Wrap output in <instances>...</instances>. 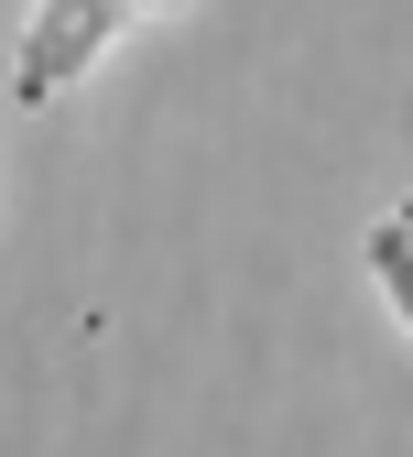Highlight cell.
I'll return each mask as SVG.
<instances>
[{"label":"cell","mask_w":413,"mask_h":457,"mask_svg":"<svg viewBox=\"0 0 413 457\" xmlns=\"http://www.w3.org/2000/svg\"><path fill=\"white\" fill-rule=\"evenodd\" d=\"M131 22H153L142 0H33V22L12 44V109H54Z\"/></svg>","instance_id":"1"},{"label":"cell","mask_w":413,"mask_h":457,"mask_svg":"<svg viewBox=\"0 0 413 457\" xmlns=\"http://www.w3.org/2000/svg\"><path fill=\"white\" fill-rule=\"evenodd\" d=\"M359 262H370V283H381V305L402 316V337H413V228L402 218H370V240H359Z\"/></svg>","instance_id":"2"},{"label":"cell","mask_w":413,"mask_h":457,"mask_svg":"<svg viewBox=\"0 0 413 457\" xmlns=\"http://www.w3.org/2000/svg\"><path fill=\"white\" fill-rule=\"evenodd\" d=\"M392 218H402V228H413V196H402V207H392Z\"/></svg>","instance_id":"3"}]
</instances>
